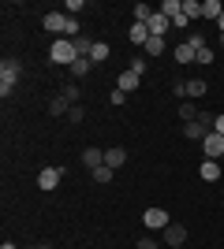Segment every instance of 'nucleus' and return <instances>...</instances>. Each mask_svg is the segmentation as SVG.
I'll use <instances>...</instances> for the list:
<instances>
[{"instance_id":"nucleus-35","label":"nucleus","mask_w":224,"mask_h":249,"mask_svg":"<svg viewBox=\"0 0 224 249\" xmlns=\"http://www.w3.org/2000/svg\"><path fill=\"white\" fill-rule=\"evenodd\" d=\"M0 249H19V246H15V242H4V246H0Z\"/></svg>"},{"instance_id":"nucleus-14","label":"nucleus","mask_w":224,"mask_h":249,"mask_svg":"<svg viewBox=\"0 0 224 249\" xmlns=\"http://www.w3.org/2000/svg\"><path fill=\"white\" fill-rule=\"evenodd\" d=\"M205 89H209L205 78H187L183 82V97H205Z\"/></svg>"},{"instance_id":"nucleus-3","label":"nucleus","mask_w":224,"mask_h":249,"mask_svg":"<svg viewBox=\"0 0 224 249\" xmlns=\"http://www.w3.org/2000/svg\"><path fill=\"white\" fill-rule=\"evenodd\" d=\"M19 60H4L0 63V97H4V101H8V93L11 89H15V82H19Z\"/></svg>"},{"instance_id":"nucleus-10","label":"nucleus","mask_w":224,"mask_h":249,"mask_svg":"<svg viewBox=\"0 0 224 249\" xmlns=\"http://www.w3.org/2000/svg\"><path fill=\"white\" fill-rule=\"evenodd\" d=\"M139 86H142V78H139L135 71H123V74L116 78V89H123V93H135Z\"/></svg>"},{"instance_id":"nucleus-24","label":"nucleus","mask_w":224,"mask_h":249,"mask_svg":"<svg viewBox=\"0 0 224 249\" xmlns=\"http://www.w3.org/2000/svg\"><path fill=\"white\" fill-rule=\"evenodd\" d=\"M180 119H183V123H191V119H198V108H194L191 101H183V104H180Z\"/></svg>"},{"instance_id":"nucleus-4","label":"nucleus","mask_w":224,"mask_h":249,"mask_svg":"<svg viewBox=\"0 0 224 249\" xmlns=\"http://www.w3.org/2000/svg\"><path fill=\"white\" fill-rule=\"evenodd\" d=\"M67 22H71V15H64V11H49L41 19V26L49 34H56V37H67Z\"/></svg>"},{"instance_id":"nucleus-1","label":"nucleus","mask_w":224,"mask_h":249,"mask_svg":"<svg viewBox=\"0 0 224 249\" xmlns=\"http://www.w3.org/2000/svg\"><path fill=\"white\" fill-rule=\"evenodd\" d=\"M49 60L60 63V67H71V63L79 60V52H75V41H71V37H56V41L49 45Z\"/></svg>"},{"instance_id":"nucleus-36","label":"nucleus","mask_w":224,"mask_h":249,"mask_svg":"<svg viewBox=\"0 0 224 249\" xmlns=\"http://www.w3.org/2000/svg\"><path fill=\"white\" fill-rule=\"evenodd\" d=\"M217 26H221V37H224V15H221V19H217Z\"/></svg>"},{"instance_id":"nucleus-30","label":"nucleus","mask_w":224,"mask_h":249,"mask_svg":"<svg viewBox=\"0 0 224 249\" xmlns=\"http://www.w3.org/2000/svg\"><path fill=\"white\" fill-rule=\"evenodd\" d=\"M67 115H71V123H82V119H86V112L79 108V104H71V112H67Z\"/></svg>"},{"instance_id":"nucleus-25","label":"nucleus","mask_w":224,"mask_h":249,"mask_svg":"<svg viewBox=\"0 0 224 249\" xmlns=\"http://www.w3.org/2000/svg\"><path fill=\"white\" fill-rule=\"evenodd\" d=\"M164 52V37H149L146 41V56H161Z\"/></svg>"},{"instance_id":"nucleus-8","label":"nucleus","mask_w":224,"mask_h":249,"mask_svg":"<svg viewBox=\"0 0 224 249\" xmlns=\"http://www.w3.org/2000/svg\"><path fill=\"white\" fill-rule=\"evenodd\" d=\"M161 234H164V246H183V242H187V227H183V223H168V227L161 231Z\"/></svg>"},{"instance_id":"nucleus-33","label":"nucleus","mask_w":224,"mask_h":249,"mask_svg":"<svg viewBox=\"0 0 224 249\" xmlns=\"http://www.w3.org/2000/svg\"><path fill=\"white\" fill-rule=\"evenodd\" d=\"M187 22H191V19H187V15H183V11H180V15H176V19H172V26H176V30H183V26H187Z\"/></svg>"},{"instance_id":"nucleus-15","label":"nucleus","mask_w":224,"mask_h":249,"mask_svg":"<svg viewBox=\"0 0 224 249\" xmlns=\"http://www.w3.org/2000/svg\"><path fill=\"white\" fill-rule=\"evenodd\" d=\"M105 164V153H101V149H82V167H90V171H94V167H101Z\"/></svg>"},{"instance_id":"nucleus-18","label":"nucleus","mask_w":224,"mask_h":249,"mask_svg":"<svg viewBox=\"0 0 224 249\" xmlns=\"http://www.w3.org/2000/svg\"><path fill=\"white\" fill-rule=\"evenodd\" d=\"M108 56H112V49H108L105 41H94V52H90V63H94V67H97V63H105Z\"/></svg>"},{"instance_id":"nucleus-23","label":"nucleus","mask_w":224,"mask_h":249,"mask_svg":"<svg viewBox=\"0 0 224 249\" xmlns=\"http://www.w3.org/2000/svg\"><path fill=\"white\" fill-rule=\"evenodd\" d=\"M183 15L187 19H202V4L198 0H183Z\"/></svg>"},{"instance_id":"nucleus-5","label":"nucleus","mask_w":224,"mask_h":249,"mask_svg":"<svg viewBox=\"0 0 224 249\" xmlns=\"http://www.w3.org/2000/svg\"><path fill=\"white\" fill-rule=\"evenodd\" d=\"M202 153H205V160H221V156H224V134L209 130L205 142H202Z\"/></svg>"},{"instance_id":"nucleus-38","label":"nucleus","mask_w":224,"mask_h":249,"mask_svg":"<svg viewBox=\"0 0 224 249\" xmlns=\"http://www.w3.org/2000/svg\"><path fill=\"white\" fill-rule=\"evenodd\" d=\"M221 45H224V37H221Z\"/></svg>"},{"instance_id":"nucleus-16","label":"nucleus","mask_w":224,"mask_h":249,"mask_svg":"<svg viewBox=\"0 0 224 249\" xmlns=\"http://www.w3.org/2000/svg\"><path fill=\"white\" fill-rule=\"evenodd\" d=\"M127 37H131V45H142V49H146V41H149V30H146V22H135Z\"/></svg>"},{"instance_id":"nucleus-19","label":"nucleus","mask_w":224,"mask_h":249,"mask_svg":"<svg viewBox=\"0 0 224 249\" xmlns=\"http://www.w3.org/2000/svg\"><path fill=\"white\" fill-rule=\"evenodd\" d=\"M67 71H71V74H75V78H86V74L94 71V63L86 60V56H79V60H75V63H71V67H67Z\"/></svg>"},{"instance_id":"nucleus-13","label":"nucleus","mask_w":224,"mask_h":249,"mask_svg":"<svg viewBox=\"0 0 224 249\" xmlns=\"http://www.w3.org/2000/svg\"><path fill=\"white\" fill-rule=\"evenodd\" d=\"M198 175H202L205 182H217V178H221V160H202Z\"/></svg>"},{"instance_id":"nucleus-26","label":"nucleus","mask_w":224,"mask_h":249,"mask_svg":"<svg viewBox=\"0 0 224 249\" xmlns=\"http://www.w3.org/2000/svg\"><path fill=\"white\" fill-rule=\"evenodd\" d=\"M108 104H116V108L127 104V93H123V89H112V93H108Z\"/></svg>"},{"instance_id":"nucleus-31","label":"nucleus","mask_w":224,"mask_h":249,"mask_svg":"<svg viewBox=\"0 0 224 249\" xmlns=\"http://www.w3.org/2000/svg\"><path fill=\"white\" fill-rule=\"evenodd\" d=\"M64 101H67V104L79 101V86H67V89H64Z\"/></svg>"},{"instance_id":"nucleus-39","label":"nucleus","mask_w":224,"mask_h":249,"mask_svg":"<svg viewBox=\"0 0 224 249\" xmlns=\"http://www.w3.org/2000/svg\"><path fill=\"white\" fill-rule=\"evenodd\" d=\"M221 194H224V186H221Z\"/></svg>"},{"instance_id":"nucleus-32","label":"nucleus","mask_w":224,"mask_h":249,"mask_svg":"<svg viewBox=\"0 0 224 249\" xmlns=\"http://www.w3.org/2000/svg\"><path fill=\"white\" fill-rule=\"evenodd\" d=\"M135 249H161V246H157V238H142Z\"/></svg>"},{"instance_id":"nucleus-12","label":"nucleus","mask_w":224,"mask_h":249,"mask_svg":"<svg viewBox=\"0 0 224 249\" xmlns=\"http://www.w3.org/2000/svg\"><path fill=\"white\" fill-rule=\"evenodd\" d=\"M198 60V49H194L191 41H180L176 45V63H194Z\"/></svg>"},{"instance_id":"nucleus-27","label":"nucleus","mask_w":224,"mask_h":249,"mask_svg":"<svg viewBox=\"0 0 224 249\" xmlns=\"http://www.w3.org/2000/svg\"><path fill=\"white\" fill-rule=\"evenodd\" d=\"M64 108H67V101H64V97H56V101H49V112H53V115H60Z\"/></svg>"},{"instance_id":"nucleus-2","label":"nucleus","mask_w":224,"mask_h":249,"mask_svg":"<svg viewBox=\"0 0 224 249\" xmlns=\"http://www.w3.org/2000/svg\"><path fill=\"white\" fill-rule=\"evenodd\" d=\"M213 123H217V115H209V112H198V119L183 123V134L191 138V142H205V134L213 130Z\"/></svg>"},{"instance_id":"nucleus-21","label":"nucleus","mask_w":224,"mask_h":249,"mask_svg":"<svg viewBox=\"0 0 224 249\" xmlns=\"http://www.w3.org/2000/svg\"><path fill=\"white\" fill-rule=\"evenodd\" d=\"M157 11H161V15H168V19H176V15L183 11V0H164Z\"/></svg>"},{"instance_id":"nucleus-40","label":"nucleus","mask_w":224,"mask_h":249,"mask_svg":"<svg viewBox=\"0 0 224 249\" xmlns=\"http://www.w3.org/2000/svg\"><path fill=\"white\" fill-rule=\"evenodd\" d=\"M30 249H38V246H30Z\"/></svg>"},{"instance_id":"nucleus-9","label":"nucleus","mask_w":224,"mask_h":249,"mask_svg":"<svg viewBox=\"0 0 224 249\" xmlns=\"http://www.w3.org/2000/svg\"><path fill=\"white\" fill-rule=\"evenodd\" d=\"M146 30H149V37H164V34L172 30V19H168V15H161V11H157V15H153V19L146 22Z\"/></svg>"},{"instance_id":"nucleus-22","label":"nucleus","mask_w":224,"mask_h":249,"mask_svg":"<svg viewBox=\"0 0 224 249\" xmlns=\"http://www.w3.org/2000/svg\"><path fill=\"white\" fill-rule=\"evenodd\" d=\"M90 175H94V182H112V175H116V171H112L108 164H101V167H94Z\"/></svg>"},{"instance_id":"nucleus-29","label":"nucleus","mask_w":224,"mask_h":249,"mask_svg":"<svg viewBox=\"0 0 224 249\" xmlns=\"http://www.w3.org/2000/svg\"><path fill=\"white\" fill-rule=\"evenodd\" d=\"M131 71H135V74L142 78V74H146V56H139V60H131Z\"/></svg>"},{"instance_id":"nucleus-17","label":"nucleus","mask_w":224,"mask_h":249,"mask_svg":"<svg viewBox=\"0 0 224 249\" xmlns=\"http://www.w3.org/2000/svg\"><path fill=\"white\" fill-rule=\"evenodd\" d=\"M221 15H224V4H221V0H205V4H202V19H221Z\"/></svg>"},{"instance_id":"nucleus-11","label":"nucleus","mask_w":224,"mask_h":249,"mask_svg":"<svg viewBox=\"0 0 224 249\" xmlns=\"http://www.w3.org/2000/svg\"><path fill=\"white\" fill-rule=\"evenodd\" d=\"M105 164L108 167H112V171H120V167H123V164H127V149H105Z\"/></svg>"},{"instance_id":"nucleus-37","label":"nucleus","mask_w":224,"mask_h":249,"mask_svg":"<svg viewBox=\"0 0 224 249\" xmlns=\"http://www.w3.org/2000/svg\"><path fill=\"white\" fill-rule=\"evenodd\" d=\"M172 249H183V246H172Z\"/></svg>"},{"instance_id":"nucleus-34","label":"nucleus","mask_w":224,"mask_h":249,"mask_svg":"<svg viewBox=\"0 0 224 249\" xmlns=\"http://www.w3.org/2000/svg\"><path fill=\"white\" fill-rule=\"evenodd\" d=\"M213 130H217V134H224V115H217V123H213Z\"/></svg>"},{"instance_id":"nucleus-7","label":"nucleus","mask_w":224,"mask_h":249,"mask_svg":"<svg viewBox=\"0 0 224 249\" xmlns=\"http://www.w3.org/2000/svg\"><path fill=\"white\" fill-rule=\"evenodd\" d=\"M64 178V167H41L38 171V190H56Z\"/></svg>"},{"instance_id":"nucleus-20","label":"nucleus","mask_w":224,"mask_h":249,"mask_svg":"<svg viewBox=\"0 0 224 249\" xmlns=\"http://www.w3.org/2000/svg\"><path fill=\"white\" fill-rule=\"evenodd\" d=\"M131 15H135V22H149L153 15H157V11L149 8V4H135V8H131Z\"/></svg>"},{"instance_id":"nucleus-6","label":"nucleus","mask_w":224,"mask_h":249,"mask_svg":"<svg viewBox=\"0 0 224 249\" xmlns=\"http://www.w3.org/2000/svg\"><path fill=\"white\" fill-rule=\"evenodd\" d=\"M142 223H146L149 231H164L172 223V216L164 212V208H146V212H142Z\"/></svg>"},{"instance_id":"nucleus-28","label":"nucleus","mask_w":224,"mask_h":249,"mask_svg":"<svg viewBox=\"0 0 224 249\" xmlns=\"http://www.w3.org/2000/svg\"><path fill=\"white\" fill-rule=\"evenodd\" d=\"M194 63H202V67H205V63H213V52H209V45H205V49H198V60H194Z\"/></svg>"}]
</instances>
